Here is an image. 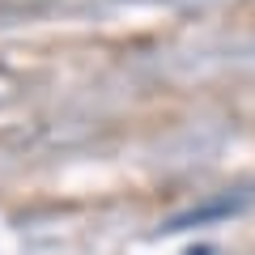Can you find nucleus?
Here are the masks:
<instances>
[{"mask_svg":"<svg viewBox=\"0 0 255 255\" xmlns=\"http://www.w3.org/2000/svg\"><path fill=\"white\" fill-rule=\"evenodd\" d=\"M251 191H238V196H213V200L196 204V209L187 213H174L170 221H166V234H179V230H191V226H209V221H226V217H238L243 209H251Z\"/></svg>","mask_w":255,"mask_h":255,"instance_id":"obj_1","label":"nucleus"},{"mask_svg":"<svg viewBox=\"0 0 255 255\" xmlns=\"http://www.w3.org/2000/svg\"><path fill=\"white\" fill-rule=\"evenodd\" d=\"M187 255H213V251H209V247H200V251H187Z\"/></svg>","mask_w":255,"mask_h":255,"instance_id":"obj_2","label":"nucleus"}]
</instances>
